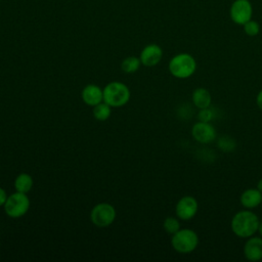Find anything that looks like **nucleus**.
<instances>
[{
	"mask_svg": "<svg viewBox=\"0 0 262 262\" xmlns=\"http://www.w3.org/2000/svg\"><path fill=\"white\" fill-rule=\"evenodd\" d=\"M259 222V218L254 212L250 210H242L233 215L230 227L236 236L248 238L258 231Z\"/></svg>",
	"mask_w": 262,
	"mask_h": 262,
	"instance_id": "nucleus-1",
	"label": "nucleus"
},
{
	"mask_svg": "<svg viewBox=\"0 0 262 262\" xmlns=\"http://www.w3.org/2000/svg\"><path fill=\"white\" fill-rule=\"evenodd\" d=\"M169 72L177 79H187L191 77L196 70L194 57L188 53H179L169 61Z\"/></svg>",
	"mask_w": 262,
	"mask_h": 262,
	"instance_id": "nucleus-2",
	"label": "nucleus"
},
{
	"mask_svg": "<svg viewBox=\"0 0 262 262\" xmlns=\"http://www.w3.org/2000/svg\"><path fill=\"white\" fill-rule=\"evenodd\" d=\"M102 90L103 101L112 107L123 106L130 99V90L122 82H111Z\"/></svg>",
	"mask_w": 262,
	"mask_h": 262,
	"instance_id": "nucleus-3",
	"label": "nucleus"
},
{
	"mask_svg": "<svg viewBox=\"0 0 262 262\" xmlns=\"http://www.w3.org/2000/svg\"><path fill=\"white\" fill-rule=\"evenodd\" d=\"M172 248L180 254H188L194 251L199 245L198 233L189 228H180L177 232L172 234Z\"/></svg>",
	"mask_w": 262,
	"mask_h": 262,
	"instance_id": "nucleus-4",
	"label": "nucleus"
},
{
	"mask_svg": "<svg viewBox=\"0 0 262 262\" xmlns=\"http://www.w3.org/2000/svg\"><path fill=\"white\" fill-rule=\"evenodd\" d=\"M30 208V200L27 193L15 191L7 196L4 204L5 213L11 218H19L24 216Z\"/></svg>",
	"mask_w": 262,
	"mask_h": 262,
	"instance_id": "nucleus-5",
	"label": "nucleus"
},
{
	"mask_svg": "<svg viewBox=\"0 0 262 262\" xmlns=\"http://www.w3.org/2000/svg\"><path fill=\"white\" fill-rule=\"evenodd\" d=\"M116 218V210L108 203H99L93 207L90 213L91 222L98 227L111 225Z\"/></svg>",
	"mask_w": 262,
	"mask_h": 262,
	"instance_id": "nucleus-6",
	"label": "nucleus"
},
{
	"mask_svg": "<svg viewBox=\"0 0 262 262\" xmlns=\"http://www.w3.org/2000/svg\"><path fill=\"white\" fill-rule=\"evenodd\" d=\"M198 209H199L198 201L191 195H184L177 202L175 207V212L178 219L187 221L195 216Z\"/></svg>",
	"mask_w": 262,
	"mask_h": 262,
	"instance_id": "nucleus-7",
	"label": "nucleus"
},
{
	"mask_svg": "<svg viewBox=\"0 0 262 262\" xmlns=\"http://www.w3.org/2000/svg\"><path fill=\"white\" fill-rule=\"evenodd\" d=\"M252 5L248 0H235L230 7V17L237 25H245L252 17Z\"/></svg>",
	"mask_w": 262,
	"mask_h": 262,
	"instance_id": "nucleus-8",
	"label": "nucleus"
},
{
	"mask_svg": "<svg viewBox=\"0 0 262 262\" xmlns=\"http://www.w3.org/2000/svg\"><path fill=\"white\" fill-rule=\"evenodd\" d=\"M191 135L194 140L200 143H210L216 138V130L210 122H202L193 124L191 128Z\"/></svg>",
	"mask_w": 262,
	"mask_h": 262,
	"instance_id": "nucleus-9",
	"label": "nucleus"
},
{
	"mask_svg": "<svg viewBox=\"0 0 262 262\" xmlns=\"http://www.w3.org/2000/svg\"><path fill=\"white\" fill-rule=\"evenodd\" d=\"M163 56V50L162 48L157 44H149L146 45L140 52L139 59L141 61V64L150 68L157 66Z\"/></svg>",
	"mask_w": 262,
	"mask_h": 262,
	"instance_id": "nucleus-10",
	"label": "nucleus"
},
{
	"mask_svg": "<svg viewBox=\"0 0 262 262\" xmlns=\"http://www.w3.org/2000/svg\"><path fill=\"white\" fill-rule=\"evenodd\" d=\"M244 255L249 261L262 260V236H250L244 245Z\"/></svg>",
	"mask_w": 262,
	"mask_h": 262,
	"instance_id": "nucleus-11",
	"label": "nucleus"
},
{
	"mask_svg": "<svg viewBox=\"0 0 262 262\" xmlns=\"http://www.w3.org/2000/svg\"><path fill=\"white\" fill-rule=\"evenodd\" d=\"M81 96L86 104L95 106L99 102L103 101V90L97 85L89 84L83 88Z\"/></svg>",
	"mask_w": 262,
	"mask_h": 262,
	"instance_id": "nucleus-12",
	"label": "nucleus"
},
{
	"mask_svg": "<svg viewBox=\"0 0 262 262\" xmlns=\"http://www.w3.org/2000/svg\"><path fill=\"white\" fill-rule=\"evenodd\" d=\"M239 201L246 209L257 208L262 203V192L257 188H248L243 191Z\"/></svg>",
	"mask_w": 262,
	"mask_h": 262,
	"instance_id": "nucleus-13",
	"label": "nucleus"
},
{
	"mask_svg": "<svg viewBox=\"0 0 262 262\" xmlns=\"http://www.w3.org/2000/svg\"><path fill=\"white\" fill-rule=\"evenodd\" d=\"M192 102L199 110L207 108L211 105L212 102L211 93L206 88H196L192 92Z\"/></svg>",
	"mask_w": 262,
	"mask_h": 262,
	"instance_id": "nucleus-14",
	"label": "nucleus"
},
{
	"mask_svg": "<svg viewBox=\"0 0 262 262\" xmlns=\"http://www.w3.org/2000/svg\"><path fill=\"white\" fill-rule=\"evenodd\" d=\"M33 186V178L31 175L27 173H21L17 175L14 180V187L16 191L27 193L32 189Z\"/></svg>",
	"mask_w": 262,
	"mask_h": 262,
	"instance_id": "nucleus-15",
	"label": "nucleus"
},
{
	"mask_svg": "<svg viewBox=\"0 0 262 262\" xmlns=\"http://www.w3.org/2000/svg\"><path fill=\"white\" fill-rule=\"evenodd\" d=\"M112 106H110L106 102L101 101L95 106H93V116L98 121H105L111 116V110Z\"/></svg>",
	"mask_w": 262,
	"mask_h": 262,
	"instance_id": "nucleus-16",
	"label": "nucleus"
},
{
	"mask_svg": "<svg viewBox=\"0 0 262 262\" xmlns=\"http://www.w3.org/2000/svg\"><path fill=\"white\" fill-rule=\"evenodd\" d=\"M141 64V61L138 57H135V56H129V57H126L122 63H121V69L124 73H127V74H131V73H135Z\"/></svg>",
	"mask_w": 262,
	"mask_h": 262,
	"instance_id": "nucleus-17",
	"label": "nucleus"
},
{
	"mask_svg": "<svg viewBox=\"0 0 262 262\" xmlns=\"http://www.w3.org/2000/svg\"><path fill=\"white\" fill-rule=\"evenodd\" d=\"M163 227L166 232H168L170 234H174L175 232H177L180 229V222L175 217H167L164 220Z\"/></svg>",
	"mask_w": 262,
	"mask_h": 262,
	"instance_id": "nucleus-18",
	"label": "nucleus"
},
{
	"mask_svg": "<svg viewBox=\"0 0 262 262\" xmlns=\"http://www.w3.org/2000/svg\"><path fill=\"white\" fill-rule=\"evenodd\" d=\"M244 31L245 33L248 35V36H251V37H254L256 35H258L259 31H260V27H259V24L255 20H252L250 19L249 21H247L245 25H244Z\"/></svg>",
	"mask_w": 262,
	"mask_h": 262,
	"instance_id": "nucleus-19",
	"label": "nucleus"
},
{
	"mask_svg": "<svg viewBox=\"0 0 262 262\" xmlns=\"http://www.w3.org/2000/svg\"><path fill=\"white\" fill-rule=\"evenodd\" d=\"M218 145L220 146V148H222L223 150H231L234 148V141L228 137V136H223L222 138H220V140L218 141Z\"/></svg>",
	"mask_w": 262,
	"mask_h": 262,
	"instance_id": "nucleus-20",
	"label": "nucleus"
},
{
	"mask_svg": "<svg viewBox=\"0 0 262 262\" xmlns=\"http://www.w3.org/2000/svg\"><path fill=\"white\" fill-rule=\"evenodd\" d=\"M199 121L202 122H211L213 119V112L207 107V108H201L198 114Z\"/></svg>",
	"mask_w": 262,
	"mask_h": 262,
	"instance_id": "nucleus-21",
	"label": "nucleus"
},
{
	"mask_svg": "<svg viewBox=\"0 0 262 262\" xmlns=\"http://www.w3.org/2000/svg\"><path fill=\"white\" fill-rule=\"evenodd\" d=\"M7 196L8 195L6 194V191L2 187H0V207L4 206V204H5L6 200H7Z\"/></svg>",
	"mask_w": 262,
	"mask_h": 262,
	"instance_id": "nucleus-22",
	"label": "nucleus"
},
{
	"mask_svg": "<svg viewBox=\"0 0 262 262\" xmlns=\"http://www.w3.org/2000/svg\"><path fill=\"white\" fill-rule=\"evenodd\" d=\"M256 103L258 105V107L262 111V89L258 92L257 97H256Z\"/></svg>",
	"mask_w": 262,
	"mask_h": 262,
	"instance_id": "nucleus-23",
	"label": "nucleus"
},
{
	"mask_svg": "<svg viewBox=\"0 0 262 262\" xmlns=\"http://www.w3.org/2000/svg\"><path fill=\"white\" fill-rule=\"evenodd\" d=\"M256 188L262 192V178L258 181V183H257V187H256Z\"/></svg>",
	"mask_w": 262,
	"mask_h": 262,
	"instance_id": "nucleus-24",
	"label": "nucleus"
},
{
	"mask_svg": "<svg viewBox=\"0 0 262 262\" xmlns=\"http://www.w3.org/2000/svg\"><path fill=\"white\" fill-rule=\"evenodd\" d=\"M258 232L260 234V236H262V221L259 222V226H258Z\"/></svg>",
	"mask_w": 262,
	"mask_h": 262,
	"instance_id": "nucleus-25",
	"label": "nucleus"
},
{
	"mask_svg": "<svg viewBox=\"0 0 262 262\" xmlns=\"http://www.w3.org/2000/svg\"><path fill=\"white\" fill-rule=\"evenodd\" d=\"M261 206H262V203H261Z\"/></svg>",
	"mask_w": 262,
	"mask_h": 262,
	"instance_id": "nucleus-26",
	"label": "nucleus"
}]
</instances>
